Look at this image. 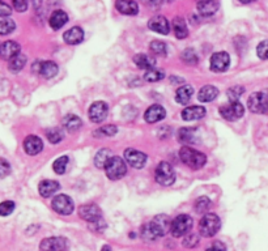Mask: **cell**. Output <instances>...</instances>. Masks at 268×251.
<instances>
[{
  "mask_svg": "<svg viewBox=\"0 0 268 251\" xmlns=\"http://www.w3.org/2000/svg\"><path fill=\"white\" fill-rule=\"evenodd\" d=\"M148 28L153 32L164 34V36H168L169 32H170V24H169L168 18L164 17V16H154V17L150 18L148 21Z\"/></svg>",
  "mask_w": 268,
  "mask_h": 251,
  "instance_id": "2e32d148",
  "label": "cell"
},
{
  "mask_svg": "<svg viewBox=\"0 0 268 251\" xmlns=\"http://www.w3.org/2000/svg\"><path fill=\"white\" fill-rule=\"evenodd\" d=\"M12 3L17 12H25L28 9V0H12Z\"/></svg>",
  "mask_w": 268,
  "mask_h": 251,
  "instance_id": "7dc6e473",
  "label": "cell"
},
{
  "mask_svg": "<svg viewBox=\"0 0 268 251\" xmlns=\"http://www.w3.org/2000/svg\"><path fill=\"white\" fill-rule=\"evenodd\" d=\"M46 136L51 144H58L63 140V131L59 127H53V128L47 129Z\"/></svg>",
  "mask_w": 268,
  "mask_h": 251,
  "instance_id": "74e56055",
  "label": "cell"
},
{
  "mask_svg": "<svg viewBox=\"0 0 268 251\" xmlns=\"http://www.w3.org/2000/svg\"><path fill=\"white\" fill-rule=\"evenodd\" d=\"M150 51L157 57H166L168 55V46L162 41H153L149 46Z\"/></svg>",
  "mask_w": 268,
  "mask_h": 251,
  "instance_id": "8d00e7d4",
  "label": "cell"
},
{
  "mask_svg": "<svg viewBox=\"0 0 268 251\" xmlns=\"http://www.w3.org/2000/svg\"><path fill=\"white\" fill-rule=\"evenodd\" d=\"M25 64H26V57L20 53V54L16 55V57L12 58L11 61H9V63H8V68H9L11 72H13V73H17V72H20L24 67H25Z\"/></svg>",
  "mask_w": 268,
  "mask_h": 251,
  "instance_id": "1f68e13d",
  "label": "cell"
},
{
  "mask_svg": "<svg viewBox=\"0 0 268 251\" xmlns=\"http://www.w3.org/2000/svg\"><path fill=\"white\" fill-rule=\"evenodd\" d=\"M68 22V16L65 11L62 9H58V11L53 12V14L50 16V20H49V24H50L51 28L54 30H59Z\"/></svg>",
  "mask_w": 268,
  "mask_h": 251,
  "instance_id": "d4e9b609",
  "label": "cell"
},
{
  "mask_svg": "<svg viewBox=\"0 0 268 251\" xmlns=\"http://www.w3.org/2000/svg\"><path fill=\"white\" fill-rule=\"evenodd\" d=\"M204 1H209V0H197V3H204Z\"/></svg>",
  "mask_w": 268,
  "mask_h": 251,
  "instance_id": "f5cc1de1",
  "label": "cell"
},
{
  "mask_svg": "<svg viewBox=\"0 0 268 251\" xmlns=\"http://www.w3.org/2000/svg\"><path fill=\"white\" fill-rule=\"evenodd\" d=\"M243 113H245V109L241 105V102H232L229 105H224L220 108V114L224 119L229 121V122H234L237 119L242 118Z\"/></svg>",
  "mask_w": 268,
  "mask_h": 251,
  "instance_id": "30bf717a",
  "label": "cell"
},
{
  "mask_svg": "<svg viewBox=\"0 0 268 251\" xmlns=\"http://www.w3.org/2000/svg\"><path fill=\"white\" fill-rule=\"evenodd\" d=\"M33 3V7L36 8V9H38V8L41 7V4H42V0H32Z\"/></svg>",
  "mask_w": 268,
  "mask_h": 251,
  "instance_id": "f907efd6",
  "label": "cell"
},
{
  "mask_svg": "<svg viewBox=\"0 0 268 251\" xmlns=\"http://www.w3.org/2000/svg\"><path fill=\"white\" fill-rule=\"evenodd\" d=\"M134 63H135L139 68L147 71V69L154 68V65H156V59L147 54H137L134 57Z\"/></svg>",
  "mask_w": 268,
  "mask_h": 251,
  "instance_id": "4316f807",
  "label": "cell"
},
{
  "mask_svg": "<svg viewBox=\"0 0 268 251\" xmlns=\"http://www.w3.org/2000/svg\"><path fill=\"white\" fill-rule=\"evenodd\" d=\"M106 176L109 180L118 181L126 176L127 173V165H126L125 158L119 157V156H113L109 164L105 168Z\"/></svg>",
  "mask_w": 268,
  "mask_h": 251,
  "instance_id": "277c9868",
  "label": "cell"
},
{
  "mask_svg": "<svg viewBox=\"0 0 268 251\" xmlns=\"http://www.w3.org/2000/svg\"><path fill=\"white\" fill-rule=\"evenodd\" d=\"M67 165H68V157L67 156H62V157L57 158V160L54 161L53 164L54 172L57 173V174H59V176H62V174H65L66 173Z\"/></svg>",
  "mask_w": 268,
  "mask_h": 251,
  "instance_id": "f35d334b",
  "label": "cell"
},
{
  "mask_svg": "<svg viewBox=\"0 0 268 251\" xmlns=\"http://www.w3.org/2000/svg\"><path fill=\"white\" fill-rule=\"evenodd\" d=\"M115 8L122 14L135 16L139 13V5L135 0H115Z\"/></svg>",
  "mask_w": 268,
  "mask_h": 251,
  "instance_id": "ac0fdd59",
  "label": "cell"
},
{
  "mask_svg": "<svg viewBox=\"0 0 268 251\" xmlns=\"http://www.w3.org/2000/svg\"><path fill=\"white\" fill-rule=\"evenodd\" d=\"M199 244V237L195 234H187V237L183 241V246L187 249H193Z\"/></svg>",
  "mask_w": 268,
  "mask_h": 251,
  "instance_id": "f6af8a7d",
  "label": "cell"
},
{
  "mask_svg": "<svg viewBox=\"0 0 268 251\" xmlns=\"http://www.w3.org/2000/svg\"><path fill=\"white\" fill-rule=\"evenodd\" d=\"M170 228H172V221L169 219V216L157 215L143 228V238L152 241L164 237L165 234L170 232Z\"/></svg>",
  "mask_w": 268,
  "mask_h": 251,
  "instance_id": "6da1fadb",
  "label": "cell"
},
{
  "mask_svg": "<svg viewBox=\"0 0 268 251\" xmlns=\"http://www.w3.org/2000/svg\"><path fill=\"white\" fill-rule=\"evenodd\" d=\"M240 1L242 4H250V3H253V1H255V0H240Z\"/></svg>",
  "mask_w": 268,
  "mask_h": 251,
  "instance_id": "816d5d0a",
  "label": "cell"
},
{
  "mask_svg": "<svg viewBox=\"0 0 268 251\" xmlns=\"http://www.w3.org/2000/svg\"><path fill=\"white\" fill-rule=\"evenodd\" d=\"M21 47L17 42L14 41H5V42L0 43V58L4 61H11L12 58L20 54Z\"/></svg>",
  "mask_w": 268,
  "mask_h": 251,
  "instance_id": "e0dca14e",
  "label": "cell"
},
{
  "mask_svg": "<svg viewBox=\"0 0 268 251\" xmlns=\"http://www.w3.org/2000/svg\"><path fill=\"white\" fill-rule=\"evenodd\" d=\"M205 251H226V249L222 244H220V242H216V244L212 245L211 248H208Z\"/></svg>",
  "mask_w": 268,
  "mask_h": 251,
  "instance_id": "681fc988",
  "label": "cell"
},
{
  "mask_svg": "<svg viewBox=\"0 0 268 251\" xmlns=\"http://www.w3.org/2000/svg\"><path fill=\"white\" fill-rule=\"evenodd\" d=\"M68 241L63 237L45 238L40 245L41 251H68Z\"/></svg>",
  "mask_w": 268,
  "mask_h": 251,
  "instance_id": "8fae6325",
  "label": "cell"
},
{
  "mask_svg": "<svg viewBox=\"0 0 268 251\" xmlns=\"http://www.w3.org/2000/svg\"><path fill=\"white\" fill-rule=\"evenodd\" d=\"M107 113H109V106L104 101H97L89 108V119L93 123H101L106 118Z\"/></svg>",
  "mask_w": 268,
  "mask_h": 251,
  "instance_id": "5bb4252c",
  "label": "cell"
},
{
  "mask_svg": "<svg viewBox=\"0 0 268 251\" xmlns=\"http://www.w3.org/2000/svg\"><path fill=\"white\" fill-rule=\"evenodd\" d=\"M166 117V110L161 105H152L144 114V119L148 123H157Z\"/></svg>",
  "mask_w": 268,
  "mask_h": 251,
  "instance_id": "ffe728a7",
  "label": "cell"
},
{
  "mask_svg": "<svg viewBox=\"0 0 268 251\" xmlns=\"http://www.w3.org/2000/svg\"><path fill=\"white\" fill-rule=\"evenodd\" d=\"M80 217L82 220H85L88 223H92L94 225H98L104 220H102V212H101L100 207L96 204H85L81 205L79 209Z\"/></svg>",
  "mask_w": 268,
  "mask_h": 251,
  "instance_id": "9c48e42d",
  "label": "cell"
},
{
  "mask_svg": "<svg viewBox=\"0 0 268 251\" xmlns=\"http://www.w3.org/2000/svg\"><path fill=\"white\" fill-rule=\"evenodd\" d=\"M166 1H169V3H172V1H174V0H166Z\"/></svg>",
  "mask_w": 268,
  "mask_h": 251,
  "instance_id": "11a10c76",
  "label": "cell"
},
{
  "mask_svg": "<svg viewBox=\"0 0 268 251\" xmlns=\"http://www.w3.org/2000/svg\"><path fill=\"white\" fill-rule=\"evenodd\" d=\"M178 139H179V141L185 144V145L197 144L198 141H199V137H198V129L197 128L179 129Z\"/></svg>",
  "mask_w": 268,
  "mask_h": 251,
  "instance_id": "603a6c76",
  "label": "cell"
},
{
  "mask_svg": "<svg viewBox=\"0 0 268 251\" xmlns=\"http://www.w3.org/2000/svg\"><path fill=\"white\" fill-rule=\"evenodd\" d=\"M51 207H53L54 211L62 216L71 215L72 212H73V208H75L71 197L63 194L54 197L53 201H51Z\"/></svg>",
  "mask_w": 268,
  "mask_h": 251,
  "instance_id": "ba28073f",
  "label": "cell"
},
{
  "mask_svg": "<svg viewBox=\"0 0 268 251\" xmlns=\"http://www.w3.org/2000/svg\"><path fill=\"white\" fill-rule=\"evenodd\" d=\"M125 160L133 168L141 169L147 164V154H144L143 152L140 151H136L134 148H129V149L125 151Z\"/></svg>",
  "mask_w": 268,
  "mask_h": 251,
  "instance_id": "4fadbf2b",
  "label": "cell"
},
{
  "mask_svg": "<svg viewBox=\"0 0 268 251\" xmlns=\"http://www.w3.org/2000/svg\"><path fill=\"white\" fill-rule=\"evenodd\" d=\"M14 203L11 200H5L0 203V216H9L14 211Z\"/></svg>",
  "mask_w": 268,
  "mask_h": 251,
  "instance_id": "7bdbcfd3",
  "label": "cell"
},
{
  "mask_svg": "<svg viewBox=\"0 0 268 251\" xmlns=\"http://www.w3.org/2000/svg\"><path fill=\"white\" fill-rule=\"evenodd\" d=\"M24 149L29 156H36L43 149V143L41 137L36 135H30L24 140Z\"/></svg>",
  "mask_w": 268,
  "mask_h": 251,
  "instance_id": "d6986e66",
  "label": "cell"
},
{
  "mask_svg": "<svg viewBox=\"0 0 268 251\" xmlns=\"http://www.w3.org/2000/svg\"><path fill=\"white\" fill-rule=\"evenodd\" d=\"M205 115V108L203 106H189V108L183 109L182 119L190 122V121H197V119L203 118Z\"/></svg>",
  "mask_w": 268,
  "mask_h": 251,
  "instance_id": "7402d4cb",
  "label": "cell"
},
{
  "mask_svg": "<svg viewBox=\"0 0 268 251\" xmlns=\"http://www.w3.org/2000/svg\"><path fill=\"white\" fill-rule=\"evenodd\" d=\"M182 61L186 63V64H197L199 62V57H198L197 51L194 49H186V50L182 53Z\"/></svg>",
  "mask_w": 268,
  "mask_h": 251,
  "instance_id": "ab89813d",
  "label": "cell"
},
{
  "mask_svg": "<svg viewBox=\"0 0 268 251\" xmlns=\"http://www.w3.org/2000/svg\"><path fill=\"white\" fill-rule=\"evenodd\" d=\"M33 69L41 75L45 79H53L55 77L59 71L58 68V64L53 61H45V62H36L34 65H33Z\"/></svg>",
  "mask_w": 268,
  "mask_h": 251,
  "instance_id": "7c38bea8",
  "label": "cell"
},
{
  "mask_svg": "<svg viewBox=\"0 0 268 251\" xmlns=\"http://www.w3.org/2000/svg\"><path fill=\"white\" fill-rule=\"evenodd\" d=\"M9 173H11V165H9V162L0 157V178L7 177Z\"/></svg>",
  "mask_w": 268,
  "mask_h": 251,
  "instance_id": "bcb514c9",
  "label": "cell"
},
{
  "mask_svg": "<svg viewBox=\"0 0 268 251\" xmlns=\"http://www.w3.org/2000/svg\"><path fill=\"white\" fill-rule=\"evenodd\" d=\"M154 180L157 183H160L161 186H172L175 182V173L173 166L166 161L160 162L156 168Z\"/></svg>",
  "mask_w": 268,
  "mask_h": 251,
  "instance_id": "8992f818",
  "label": "cell"
},
{
  "mask_svg": "<svg viewBox=\"0 0 268 251\" xmlns=\"http://www.w3.org/2000/svg\"><path fill=\"white\" fill-rule=\"evenodd\" d=\"M102 251H110V249L107 248V246H105V248H104V249H102Z\"/></svg>",
  "mask_w": 268,
  "mask_h": 251,
  "instance_id": "db71d44e",
  "label": "cell"
},
{
  "mask_svg": "<svg viewBox=\"0 0 268 251\" xmlns=\"http://www.w3.org/2000/svg\"><path fill=\"white\" fill-rule=\"evenodd\" d=\"M117 132H118L117 126L107 125V126H104V127H100L98 129H96V131H94V136L96 137H110V136H114Z\"/></svg>",
  "mask_w": 268,
  "mask_h": 251,
  "instance_id": "d590c367",
  "label": "cell"
},
{
  "mask_svg": "<svg viewBox=\"0 0 268 251\" xmlns=\"http://www.w3.org/2000/svg\"><path fill=\"white\" fill-rule=\"evenodd\" d=\"M230 65V57L225 51L214 53L211 58V69L213 72H225Z\"/></svg>",
  "mask_w": 268,
  "mask_h": 251,
  "instance_id": "9a60e30c",
  "label": "cell"
},
{
  "mask_svg": "<svg viewBox=\"0 0 268 251\" xmlns=\"http://www.w3.org/2000/svg\"><path fill=\"white\" fill-rule=\"evenodd\" d=\"M14 29H16V22H14L12 18L8 17L0 18V36L11 34Z\"/></svg>",
  "mask_w": 268,
  "mask_h": 251,
  "instance_id": "836d02e7",
  "label": "cell"
},
{
  "mask_svg": "<svg viewBox=\"0 0 268 251\" xmlns=\"http://www.w3.org/2000/svg\"><path fill=\"white\" fill-rule=\"evenodd\" d=\"M165 77V73L164 71H161V69L158 68H150L147 69L145 71V75H144V79H145V81H148V83H156V81H160V80H162Z\"/></svg>",
  "mask_w": 268,
  "mask_h": 251,
  "instance_id": "e575fe53",
  "label": "cell"
},
{
  "mask_svg": "<svg viewBox=\"0 0 268 251\" xmlns=\"http://www.w3.org/2000/svg\"><path fill=\"white\" fill-rule=\"evenodd\" d=\"M82 126L81 119L77 117V115L68 114L63 118V127L67 129L68 132H75Z\"/></svg>",
  "mask_w": 268,
  "mask_h": 251,
  "instance_id": "f546056e",
  "label": "cell"
},
{
  "mask_svg": "<svg viewBox=\"0 0 268 251\" xmlns=\"http://www.w3.org/2000/svg\"><path fill=\"white\" fill-rule=\"evenodd\" d=\"M218 0H209V1H204V3H198V11L203 16H212L218 11Z\"/></svg>",
  "mask_w": 268,
  "mask_h": 251,
  "instance_id": "83f0119b",
  "label": "cell"
},
{
  "mask_svg": "<svg viewBox=\"0 0 268 251\" xmlns=\"http://www.w3.org/2000/svg\"><path fill=\"white\" fill-rule=\"evenodd\" d=\"M193 219L191 216L189 215H179L177 216L174 220L172 221V228H170V232H172L173 237H182V236H186L190 233V230L193 229Z\"/></svg>",
  "mask_w": 268,
  "mask_h": 251,
  "instance_id": "52a82bcc",
  "label": "cell"
},
{
  "mask_svg": "<svg viewBox=\"0 0 268 251\" xmlns=\"http://www.w3.org/2000/svg\"><path fill=\"white\" fill-rule=\"evenodd\" d=\"M173 28H174V34L177 38L183 40L189 36V30H187V25L185 18L182 17H174L173 20Z\"/></svg>",
  "mask_w": 268,
  "mask_h": 251,
  "instance_id": "4dcf8cb0",
  "label": "cell"
},
{
  "mask_svg": "<svg viewBox=\"0 0 268 251\" xmlns=\"http://www.w3.org/2000/svg\"><path fill=\"white\" fill-rule=\"evenodd\" d=\"M61 185L57 182V181H51V180H45L40 183L38 186V191H40L41 196L43 197H50L53 196L58 190H59Z\"/></svg>",
  "mask_w": 268,
  "mask_h": 251,
  "instance_id": "cb8c5ba5",
  "label": "cell"
},
{
  "mask_svg": "<svg viewBox=\"0 0 268 251\" xmlns=\"http://www.w3.org/2000/svg\"><path fill=\"white\" fill-rule=\"evenodd\" d=\"M220 226H221V221L218 219V216L214 213H207L203 216V219L199 223V233L203 237L211 238L217 233Z\"/></svg>",
  "mask_w": 268,
  "mask_h": 251,
  "instance_id": "3957f363",
  "label": "cell"
},
{
  "mask_svg": "<svg viewBox=\"0 0 268 251\" xmlns=\"http://www.w3.org/2000/svg\"><path fill=\"white\" fill-rule=\"evenodd\" d=\"M111 157H113V153L109 149H101L94 157V165L98 169H105L111 160Z\"/></svg>",
  "mask_w": 268,
  "mask_h": 251,
  "instance_id": "d6a6232c",
  "label": "cell"
},
{
  "mask_svg": "<svg viewBox=\"0 0 268 251\" xmlns=\"http://www.w3.org/2000/svg\"><path fill=\"white\" fill-rule=\"evenodd\" d=\"M193 94H194L193 86L183 85L177 90L175 101H177L179 105H187L190 102V100H191V97H193Z\"/></svg>",
  "mask_w": 268,
  "mask_h": 251,
  "instance_id": "f1b7e54d",
  "label": "cell"
},
{
  "mask_svg": "<svg viewBox=\"0 0 268 251\" xmlns=\"http://www.w3.org/2000/svg\"><path fill=\"white\" fill-rule=\"evenodd\" d=\"M179 157H181V160H182V162L185 165L194 169V170H198V169L203 168V166L205 165V162H207L205 154L197 151V149H194V148L189 147V145H185V147L181 148V151H179Z\"/></svg>",
  "mask_w": 268,
  "mask_h": 251,
  "instance_id": "7a4b0ae2",
  "label": "cell"
},
{
  "mask_svg": "<svg viewBox=\"0 0 268 251\" xmlns=\"http://www.w3.org/2000/svg\"><path fill=\"white\" fill-rule=\"evenodd\" d=\"M257 55L261 59H268V41H262L257 46Z\"/></svg>",
  "mask_w": 268,
  "mask_h": 251,
  "instance_id": "ee69618b",
  "label": "cell"
},
{
  "mask_svg": "<svg viewBox=\"0 0 268 251\" xmlns=\"http://www.w3.org/2000/svg\"><path fill=\"white\" fill-rule=\"evenodd\" d=\"M211 200H209V197L207 196H201L199 197L197 201H195V211L198 213H205V212L209 209L211 207Z\"/></svg>",
  "mask_w": 268,
  "mask_h": 251,
  "instance_id": "60d3db41",
  "label": "cell"
},
{
  "mask_svg": "<svg viewBox=\"0 0 268 251\" xmlns=\"http://www.w3.org/2000/svg\"><path fill=\"white\" fill-rule=\"evenodd\" d=\"M247 104H249V109L253 113L268 115V89L254 92L249 97Z\"/></svg>",
  "mask_w": 268,
  "mask_h": 251,
  "instance_id": "5b68a950",
  "label": "cell"
},
{
  "mask_svg": "<svg viewBox=\"0 0 268 251\" xmlns=\"http://www.w3.org/2000/svg\"><path fill=\"white\" fill-rule=\"evenodd\" d=\"M12 13V8L7 3H4L0 0V17H8Z\"/></svg>",
  "mask_w": 268,
  "mask_h": 251,
  "instance_id": "c3c4849f",
  "label": "cell"
},
{
  "mask_svg": "<svg viewBox=\"0 0 268 251\" xmlns=\"http://www.w3.org/2000/svg\"><path fill=\"white\" fill-rule=\"evenodd\" d=\"M63 40L67 45H79L84 40V30L80 26H73L63 34Z\"/></svg>",
  "mask_w": 268,
  "mask_h": 251,
  "instance_id": "44dd1931",
  "label": "cell"
},
{
  "mask_svg": "<svg viewBox=\"0 0 268 251\" xmlns=\"http://www.w3.org/2000/svg\"><path fill=\"white\" fill-rule=\"evenodd\" d=\"M218 96V89L213 85L203 86L199 93H198V100L201 102H212L214 98Z\"/></svg>",
  "mask_w": 268,
  "mask_h": 251,
  "instance_id": "484cf974",
  "label": "cell"
},
{
  "mask_svg": "<svg viewBox=\"0 0 268 251\" xmlns=\"http://www.w3.org/2000/svg\"><path fill=\"white\" fill-rule=\"evenodd\" d=\"M243 92H245L243 86H233V88L228 89V97L230 98L232 102H237V101L240 100L241 96H242Z\"/></svg>",
  "mask_w": 268,
  "mask_h": 251,
  "instance_id": "b9f144b4",
  "label": "cell"
}]
</instances>
